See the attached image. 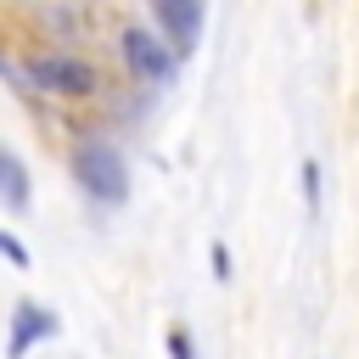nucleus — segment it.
Instances as JSON below:
<instances>
[{
	"label": "nucleus",
	"mask_w": 359,
	"mask_h": 359,
	"mask_svg": "<svg viewBox=\"0 0 359 359\" xmlns=\"http://www.w3.org/2000/svg\"><path fill=\"white\" fill-rule=\"evenodd\" d=\"M0 202H6L11 213H28V202H34V185H28V163H22L11 146H0Z\"/></svg>",
	"instance_id": "423d86ee"
},
{
	"label": "nucleus",
	"mask_w": 359,
	"mask_h": 359,
	"mask_svg": "<svg viewBox=\"0 0 359 359\" xmlns=\"http://www.w3.org/2000/svg\"><path fill=\"white\" fill-rule=\"evenodd\" d=\"M303 202L309 213H320V163H303Z\"/></svg>",
	"instance_id": "0eeeda50"
},
{
	"label": "nucleus",
	"mask_w": 359,
	"mask_h": 359,
	"mask_svg": "<svg viewBox=\"0 0 359 359\" xmlns=\"http://www.w3.org/2000/svg\"><path fill=\"white\" fill-rule=\"evenodd\" d=\"M0 258H6V264H17V269H28V264H34V258H28V247H22L17 236H6V230H0Z\"/></svg>",
	"instance_id": "6e6552de"
},
{
	"label": "nucleus",
	"mask_w": 359,
	"mask_h": 359,
	"mask_svg": "<svg viewBox=\"0 0 359 359\" xmlns=\"http://www.w3.org/2000/svg\"><path fill=\"white\" fill-rule=\"evenodd\" d=\"M157 6V22H163V34H168V50H191L196 45V34H202V0H151Z\"/></svg>",
	"instance_id": "39448f33"
},
{
	"label": "nucleus",
	"mask_w": 359,
	"mask_h": 359,
	"mask_svg": "<svg viewBox=\"0 0 359 359\" xmlns=\"http://www.w3.org/2000/svg\"><path fill=\"white\" fill-rule=\"evenodd\" d=\"M22 73H28V84H34V90H45V95H67V101L95 95V67H90L84 56H67V50L34 56Z\"/></svg>",
	"instance_id": "f03ea898"
},
{
	"label": "nucleus",
	"mask_w": 359,
	"mask_h": 359,
	"mask_svg": "<svg viewBox=\"0 0 359 359\" xmlns=\"http://www.w3.org/2000/svg\"><path fill=\"white\" fill-rule=\"evenodd\" d=\"M73 180L95 196V202H123L129 196V168L107 140H79L73 146Z\"/></svg>",
	"instance_id": "f257e3e1"
},
{
	"label": "nucleus",
	"mask_w": 359,
	"mask_h": 359,
	"mask_svg": "<svg viewBox=\"0 0 359 359\" xmlns=\"http://www.w3.org/2000/svg\"><path fill=\"white\" fill-rule=\"evenodd\" d=\"M168 353H174V359H191V337H185V331H180V325H174V331H168Z\"/></svg>",
	"instance_id": "9d476101"
},
{
	"label": "nucleus",
	"mask_w": 359,
	"mask_h": 359,
	"mask_svg": "<svg viewBox=\"0 0 359 359\" xmlns=\"http://www.w3.org/2000/svg\"><path fill=\"white\" fill-rule=\"evenodd\" d=\"M213 275L230 280V247H224V241H213Z\"/></svg>",
	"instance_id": "1a4fd4ad"
},
{
	"label": "nucleus",
	"mask_w": 359,
	"mask_h": 359,
	"mask_svg": "<svg viewBox=\"0 0 359 359\" xmlns=\"http://www.w3.org/2000/svg\"><path fill=\"white\" fill-rule=\"evenodd\" d=\"M123 62H129V73L146 79V84H163V79L174 73V50H163L146 28H129V34H123Z\"/></svg>",
	"instance_id": "7ed1b4c3"
},
{
	"label": "nucleus",
	"mask_w": 359,
	"mask_h": 359,
	"mask_svg": "<svg viewBox=\"0 0 359 359\" xmlns=\"http://www.w3.org/2000/svg\"><path fill=\"white\" fill-rule=\"evenodd\" d=\"M56 337V314L45 303H17L11 309V337H6V359H22L34 342Z\"/></svg>",
	"instance_id": "20e7f679"
}]
</instances>
